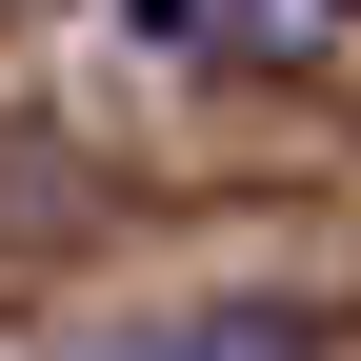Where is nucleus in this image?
Wrapping results in <instances>:
<instances>
[{
  "instance_id": "f257e3e1",
  "label": "nucleus",
  "mask_w": 361,
  "mask_h": 361,
  "mask_svg": "<svg viewBox=\"0 0 361 361\" xmlns=\"http://www.w3.org/2000/svg\"><path fill=\"white\" fill-rule=\"evenodd\" d=\"M161 40H221V61H301L322 40V0H141Z\"/></svg>"
},
{
  "instance_id": "f03ea898",
  "label": "nucleus",
  "mask_w": 361,
  "mask_h": 361,
  "mask_svg": "<svg viewBox=\"0 0 361 361\" xmlns=\"http://www.w3.org/2000/svg\"><path fill=\"white\" fill-rule=\"evenodd\" d=\"M121 361H301L281 301H221V322H161V341H121Z\"/></svg>"
}]
</instances>
